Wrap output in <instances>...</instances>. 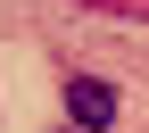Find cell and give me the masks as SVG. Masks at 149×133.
<instances>
[{
	"label": "cell",
	"mask_w": 149,
	"mask_h": 133,
	"mask_svg": "<svg viewBox=\"0 0 149 133\" xmlns=\"http://www.w3.org/2000/svg\"><path fill=\"white\" fill-rule=\"evenodd\" d=\"M116 83H100V75H66V125L74 133H108L116 125Z\"/></svg>",
	"instance_id": "1"
},
{
	"label": "cell",
	"mask_w": 149,
	"mask_h": 133,
	"mask_svg": "<svg viewBox=\"0 0 149 133\" xmlns=\"http://www.w3.org/2000/svg\"><path fill=\"white\" fill-rule=\"evenodd\" d=\"M83 8H100V17H149V0H83Z\"/></svg>",
	"instance_id": "2"
}]
</instances>
